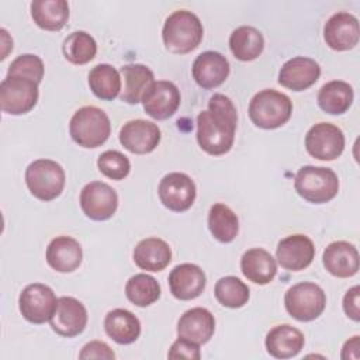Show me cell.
Instances as JSON below:
<instances>
[{
    "label": "cell",
    "mask_w": 360,
    "mask_h": 360,
    "mask_svg": "<svg viewBox=\"0 0 360 360\" xmlns=\"http://www.w3.org/2000/svg\"><path fill=\"white\" fill-rule=\"evenodd\" d=\"M238 124V112L229 97L221 93L211 96L208 110L197 117V141L208 155L219 156L231 150Z\"/></svg>",
    "instance_id": "1"
},
{
    "label": "cell",
    "mask_w": 360,
    "mask_h": 360,
    "mask_svg": "<svg viewBox=\"0 0 360 360\" xmlns=\"http://www.w3.org/2000/svg\"><path fill=\"white\" fill-rule=\"evenodd\" d=\"M204 35L200 18L187 10L173 11L165 21L162 38L166 49L173 53H188L194 51Z\"/></svg>",
    "instance_id": "2"
},
{
    "label": "cell",
    "mask_w": 360,
    "mask_h": 360,
    "mask_svg": "<svg viewBox=\"0 0 360 360\" xmlns=\"http://www.w3.org/2000/svg\"><path fill=\"white\" fill-rule=\"evenodd\" d=\"M292 112V101L284 93L264 89L256 93L249 103L252 122L263 129H274L284 125Z\"/></svg>",
    "instance_id": "3"
},
{
    "label": "cell",
    "mask_w": 360,
    "mask_h": 360,
    "mask_svg": "<svg viewBox=\"0 0 360 360\" xmlns=\"http://www.w3.org/2000/svg\"><path fill=\"white\" fill-rule=\"evenodd\" d=\"M69 132L72 139L83 148L101 146L110 136L111 124L108 115L98 107L79 108L70 118Z\"/></svg>",
    "instance_id": "4"
},
{
    "label": "cell",
    "mask_w": 360,
    "mask_h": 360,
    "mask_svg": "<svg viewBox=\"0 0 360 360\" xmlns=\"http://www.w3.org/2000/svg\"><path fill=\"white\" fill-rule=\"evenodd\" d=\"M294 187L304 200L314 204H323L336 197L339 179L329 167L308 165L297 172Z\"/></svg>",
    "instance_id": "5"
},
{
    "label": "cell",
    "mask_w": 360,
    "mask_h": 360,
    "mask_svg": "<svg viewBox=\"0 0 360 360\" xmlns=\"http://www.w3.org/2000/svg\"><path fill=\"white\" fill-rule=\"evenodd\" d=\"M25 183L34 197L51 201L59 197L65 187V170L55 160L37 159L25 170Z\"/></svg>",
    "instance_id": "6"
},
{
    "label": "cell",
    "mask_w": 360,
    "mask_h": 360,
    "mask_svg": "<svg viewBox=\"0 0 360 360\" xmlns=\"http://www.w3.org/2000/svg\"><path fill=\"white\" fill-rule=\"evenodd\" d=\"M284 305L294 319L309 322L323 312L326 295L318 284L302 281L287 290L284 295Z\"/></svg>",
    "instance_id": "7"
},
{
    "label": "cell",
    "mask_w": 360,
    "mask_h": 360,
    "mask_svg": "<svg viewBox=\"0 0 360 360\" xmlns=\"http://www.w3.org/2000/svg\"><path fill=\"white\" fill-rule=\"evenodd\" d=\"M38 101V83L20 76H6L0 84L3 112L21 115L31 111Z\"/></svg>",
    "instance_id": "8"
},
{
    "label": "cell",
    "mask_w": 360,
    "mask_h": 360,
    "mask_svg": "<svg viewBox=\"0 0 360 360\" xmlns=\"http://www.w3.org/2000/svg\"><path fill=\"white\" fill-rule=\"evenodd\" d=\"M305 149L315 159L333 160L345 149V135L338 125L318 122L305 135Z\"/></svg>",
    "instance_id": "9"
},
{
    "label": "cell",
    "mask_w": 360,
    "mask_h": 360,
    "mask_svg": "<svg viewBox=\"0 0 360 360\" xmlns=\"http://www.w3.org/2000/svg\"><path fill=\"white\" fill-rule=\"evenodd\" d=\"M58 298L51 287L34 283L28 284L20 294L18 307L22 316L31 323H45L51 319L55 308H56Z\"/></svg>",
    "instance_id": "10"
},
{
    "label": "cell",
    "mask_w": 360,
    "mask_h": 360,
    "mask_svg": "<svg viewBox=\"0 0 360 360\" xmlns=\"http://www.w3.org/2000/svg\"><path fill=\"white\" fill-rule=\"evenodd\" d=\"M80 207L90 219H110L118 207L117 191L107 183L90 181L80 191Z\"/></svg>",
    "instance_id": "11"
},
{
    "label": "cell",
    "mask_w": 360,
    "mask_h": 360,
    "mask_svg": "<svg viewBox=\"0 0 360 360\" xmlns=\"http://www.w3.org/2000/svg\"><path fill=\"white\" fill-rule=\"evenodd\" d=\"M159 198L162 204L176 212L187 211L195 200V184L190 176L180 172L166 174L159 183Z\"/></svg>",
    "instance_id": "12"
},
{
    "label": "cell",
    "mask_w": 360,
    "mask_h": 360,
    "mask_svg": "<svg viewBox=\"0 0 360 360\" xmlns=\"http://www.w3.org/2000/svg\"><path fill=\"white\" fill-rule=\"evenodd\" d=\"M180 100V91L173 82L155 80L146 89L141 101L149 117L153 120H166L177 111Z\"/></svg>",
    "instance_id": "13"
},
{
    "label": "cell",
    "mask_w": 360,
    "mask_h": 360,
    "mask_svg": "<svg viewBox=\"0 0 360 360\" xmlns=\"http://www.w3.org/2000/svg\"><path fill=\"white\" fill-rule=\"evenodd\" d=\"M53 332L63 338L80 335L87 323V311L84 305L73 297L58 298L56 308L49 319Z\"/></svg>",
    "instance_id": "14"
},
{
    "label": "cell",
    "mask_w": 360,
    "mask_h": 360,
    "mask_svg": "<svg viewBox=\"0 0 360 360\" xmlns=\"http://www.w3.org/2000/svg\"><path fill=\"white\" fill-rule=\"evenodd\" d=\"M162 138L160 129L155 122L146 120H132L120 129V142L131 153L145 155L156 149Z\"/></svg>",
    "instance_id": "15"
},
{
    "label": "cell",
    "mask_w": 360,
    "mask_h": 360,
    "mask_svg": "<svg viewBox=\"0 0 360 360\" xmlns=\"http://www.w3.org/2000/svg\"><path fill=\"white\" fill-rule=\"evenodd\" d=\"M315 257L314 242L301 233L290 235L281 239L276 249V259L278 264L290 271H300L307 269Z\"/></svg>",
    "instance_id": "16"
},
{
    "label": "cell",
    "mask_w": 360,
    "mask_h": 360,
    "mask_svg": "<svg viewBox=\"0 0 360 360\" xmlns=\"http://www.w3.org/2000/svg\"><path fill=\"white\" fill-rule=\"evenodd\" d=\"M360 35L357 18L346 11L335 13L323 27V38L329 48L335 51H347L357 45Z\"/></svg>",
    "instance_id": "17"
},
{
    "label": "cell",
    "mask_w": 360,
    "mask_h": 360,
    "mask_svg": "<svg viewBox=\"0 0 360 360\" xmlns=\"http://www.w3.org/2000/svg\"><path fill=\"white\" fill-rule=\"evenodd\" d=\"M191 72L195 83L200 87L211 90L221 86L226 80L229 75V62L219 52L205 51L195 58Z\"/></svg>",
    "instance_id": "18"
},
{
    "label": "cell",
    "mask_w": 360,
    "mask_h": 360,
    "mask_svg": "<svg viewBox=\"0 0 360 360\" xmlns=\"http://www.w3.org/2000/svg\"><path fill=\"white\" fill-rule=\"evenodd\" d=\"M321 75L316 60L307 56H294L288 59L278 72V83L290 90L302 91L311 87Z\"/></svg>",
    "instance_id": "19"
},
{
    "label": "cell",
    "mask_w": 360,
    "mask_h": 360,
    "mask_svg": "<svg viewBox=\"0 0 360 360\" xmlns=\"http://www.w3.org/2000/svg\"><path fill=\"white\" fill-rule=\"evenodd\" d=\"M207 284L205 273L193 263L176 266L169 274V287L173 297L181 301L194 300L204 291Z\"/></svg>",
    "instance_id": "20"
},
{
    "label": "cell",
    "mask_w": 360,
    "mask_h": 360,
    "mask_svg": "<svg viewBox=\"0 0 360 360\" xmlns=\"http://www.w3.org/2000/svg\"><path fill=\"white\" fill-rule=\"evenodd\" d=\"M325 269L335 277L346 278L359 271V252L354 245L346 240L329 243L322 255Z\"/></svg>",
    "instance_id": "21"
},
{
    "label": "cell",
    "mask_w": 360,
    "mask_h": 360,
    "mask_svg": "<svg viewBox=\"0 0 360 360\" xmlns=\"http://www.w3.org/2000/svg\"><path fill=\"white\" fill-rule=\"evenodd\" d=\"M215 330L214 315L202 307H195L186 311L177 322L179 338L187 339L197 345L207 343Z\"/></svg>",
    "instance_id": "22"
},
{
    "label": "cell",
    "mask_w": 360,
    "mask_h": 360,
    "mask_svg": "<svg viewBox=\"0 0 360 360\" xmlns=\"http://www.w3.org/2000/svg\"><path fill=\"white\" fill-rule=\"evenodd\" d=\"M82 259V246L72 236H56L46 248V262L59 273H70L76 270L80 266Z\"/></svg>",
    "instance_id": "23"
},
{
    "label": "cell",
    "mask_w": 360,
    "mask_h": 360,
    "mask_svg": "<svg viewBox=\"0 0 360 360\" xmlns=\"http://www.w3.org/2000/svg\"><path fill=\"white\" fill-rule=\"evenodd\" d=\"M267 353L276 359H290L297 356L305 343L302 332L291 325H277L266 336Z\"/></svg>",
    "instance_id": "24"
},
{
    "label": "cell",
    "mask_w": 360,
    "mask_h": 360,
    "mask_svg": "<svg viewBox=\"0 0 360 360\" xmlns=\"http://www.w3.org/2000/svg\"><path fill=\"white\" fill-rule=\"evenodd\" d=\"M132 257L139 269L160 271L172 262V249L160 238H146L135 246Z\"/></svg>",
    "instance_id": "25"
},
{
    "label": "cell",
    "mask_w": 360,
    "mask_h": 360,
    "mask_svg": "<svg viewBox=\"0 0 360 360\" xmlns=\"http://www.w3.org/2000/svg\"><path fill=\"white\" fill-rule=\"evenodd\" d=\"M242 274L255 284H269L277 273V264L273 256L263 248L246 250L240 259Z\"/></svg>",
    "instance_id": "26"
},
{
    "label": "cell",
    "mask_w": 360,
    "mask_h": 360,
    "mask_svg": "<svg viewBox=\"0 0 360 360\" xmlns=\"http://www.w3.org/2000/svg\"><path fill=\"white\" fill-rule=\"evenodd\" d=\"M124 87L120 98L128 104H138L146 89L155 82L153 72L142 63H128L120 69Z\"/></svg>",
    "instance_id": "27"
},
{
    "label": "cell",
    "mask_w": 360,
    "mask_h": 360,
    "mask_svg": "<svg viewBox=\"0 0 360 360\" xmlns=\"http://www.w3.org/2000/svg\"><path fill=\"white\" fill-rule=\"evenodd\" d=\"M105 333L118 345L134 343L141 335L139 319L128 309L115 308L105 315Z\"/></svg>",
    "instance_id": "28"
},
{
    "label": "cell",
    "mask_w": 360,
    "mask_h": 360,
    "mask_svg": "<svg viewBox=\"0 0 360 360\" xmlns=\"http://www.w3.org/2000/svg\"><path fill=\"white\" fill-rule=\"evenodd\" d=\"M31 17L39 28L59 31L69 20V4L65 0H34Z\"/></svg>",
    "instance_id": "29"
},
{
    "label": "cell",
    "mask_w": 360,
    "mask_h": 360,
    "mask_svg": "<svg viewBox=\"0 0 360 360\" xmlns=\"http://www.w3.org/2000/svg\"><path fill=\"white\" fill-rule=\"evenodd\" d=\"M353 89L343 80L325 83L318 93V105L322 111L332 115L346 112L353 103Z\"/></svg>",
    "instance_id": "30"
},
{
    "label": "cell",
    "mask_w": 360,
    "mask_h": 360,
    "mask_svg": "<svg viewBox=\"0 0 360 360\" xmlns=\"http://www.w3.org/2000/svg\"><path fill=\"white\" fill-rule=\"evenodd\" d=\"M229 48L236 59L249 62L262 53L264 38L257 28L252 25H240L232 31L229 37Z\"/></svg>",
    "instance_id": "31"
},
{
    "label": "cell",
    "mask_w": 360,
    "mask_h": 360,
    "mask_svg": "<svg viewBox=\"0 0 360 360\" xmlns=\"http://www.w3.org/2000/svg\"><path fill=\"white\" fill-rule=\"evenodd\" d=\"M89 86L93 94L101 100H114L121 91L120 72L108 65H96L89 73Z\"/></svg>",
    "instance_id": "32"
},
{
    "label": "cell",
    "mask_w": 360,
    "mask_h": 360,
    "mask_svg": "<svg viewBox=\"0 0 360 360\" xmlns=\"http://www.w3.org/2000/svg\"><path fill=\"white\" fill-rule=\"evenodd\" d=\"M208 228L217 240L229 243L238 235L239 219L228 205L215 202L208 212Z\"/></svg>",
    "instance_id": "33"
},
{
    "label": "cell",
    "mask_w": 360,
    "mask_h": 360,
    "mask_svg": "<svg viewBox=\"0 0 360 360\" xmlns=\"http://www.w3.org/2000/svg\"><path fill=\"white\" fill-rule=\"evenodd\" d=\"M127 298L136 307H148L159 300L160 284L149 274L138 273L125 284Z\"/></svg>",
    "instance_id": "34"
},
{
    "label": "cell",
    "mask_w": 360,
    "mask_h": 360,
    "mask_svg": "<svg viewBox=\"0 0 360 360\" xmlns=\"http://www.w3.org/2000/svg\"><path fill=\"white\" fill-rule=\"evenodd\" d=\"M62 51L70 63L84 65L96 56L97 44L86 31H75L65 38Z\"/></svg>",
    "instance_id": "35"
},
{
    "label": "cell",
    "mask_w": 360,
    "mask_h": 360,
    "mask_svg": "<svg viewBox=\"0 0 360 360\" xmlns=\"http://www.w3.org/2000/svg\"><path fill=\"white\" fill-rule=\"evenodd\" d=\"M215 298L226 308H240L250 297L249 287L235 276H225L215 284Z\"/></svg>",
    "instance_id": "36"
},
{
    "label": "cell",
    "mask_w": 360,
    "mask_h": 360,
    "mask_svg": "<svg viewBox=\"0 0 360 360\" xmlns=\"http://www.w3.org/2000/svg\"><path fill=\"white\" fill-rule=\"evenodd\" d=\"M98 170L108 179L122 180L129 174V159L118 150H105L97 159Z\"/></svg>",
    "instance_id": "37"
},
{
    "label": "cell",
    "mask_w": 360,
    "mask_h": 360,
    "mask_svg": "<svg viewBox=\"0 0 360 360\" xmlns=\"http://www.w3.org/2000/svg\"><path fill=\"white\" fill-rule=\"evenodd\" d=\"M7 76L27 77L35 83H39L44 77V62L39 56L32 53L20 55L8 66Z\"/></svg>",
    "instance_id": "38"
},
{
    "label": "cell",
    "mask_w": 360,
    "mask_h": 360,
    "mask_svg": "<svg viewBox=\"0 0 360 360\" xmlns=\"http://www.w3.org/2000/svg\"><path fill=\"white\" fill-rule=\"evenodd\" d=\"M169 359H187V360H198L201 357L200 345L193 343L187 339L179 338L173 342L169 350Z\"/></svg>",
    "instance_id": "39"
},
{
    "label": "cell",
    "mask_w": 360,
    "mask_h": 360,
    "mask_svg": "<svg viewBox=\"0 0 360 360\" xmlns=\"http://www.w3.org/2000/svg\"><path fill=\"white\" fill-rule=\"evenodd\" d=\"M80 359H105V360H112L115 359V353L112 352V349L101 342V340H91L89 343H86L82 349V352L79 353Z\"/></svg>",
    "instance_id": "40"
},
{
    "label": "cell",
    "mask_w": 360,
    "mask_h": 360,
    "mask_svg": "<svg viewBox=\"0 0 360 360\" xmlns=\"http://www.w3.org/2000/svg\"><path fill=\"white\" fill-rule=\"evenodd\" d=\"M359 295H360V287L354 285L347 290V292L343 297V311L345 314L353 319L354 322L360 321V308H359Z\"/></svg>",
    "instance_id": "41"
},
{
    "label": "cell",
    "mask_w": 360,
    "mask_h": 360,
    "mask_svg": "<svg viewBox=\"0 0 360 360\" xmlns=\"http://www.w3.org/2000/svg\"><path fill=\"white\" fill-rule=\"evenodd\" d=\"M342 359H359V336L346 340L342 349Z\"/></svg>",
    "instance_id": "42"
}]
</instances>
